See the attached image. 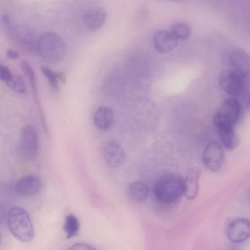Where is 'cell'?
I'll return each instance as SVG.
<instances>
[{"label": "cell", "instance_id": "obj_1", "mask_svg": "<svg viewBox=\"0 0 250 250\" xmlns=\"http://www.w3.org/2000/svg\"><path fill=\"white\" fill-rule=\"evenodd\" d=\"M37 53L42 59L49 64H57L62 62L65 55V43L57 34L48 32L39 36Z\"/></svg>", "mask_w": 250, "mask_h": 250}, {"label": "cell", "instance_id": "obj_2", "mask_svg": "<svg viewBox=\"0 0 250 250\" xmlns=\"http://www.w3.org/2000/svg\"><path fill=\"white\" fill-rule=\"evenodd\" d=\"M6 220L9 231L16 239L23 243L32 241L34 229L26 210L20 207L12 208L7 213Z\"/></svg>", "mask_w": 250, "mask_h": 250}, {"label": "cell", "instance_id": "obj_3", "mask_svg": "<svg viewBox=\"0 0 250 250\" xmlns=\"http://www.w3.org/2000/svg\"><path fill=\"white\" fill-rule=\"evenodd\" d=\"M156 198L164 203H172L184 193V181L179 176L167 175L160 177L154 186Z\"/></svg>", "mask_w": 250, "mask_h": 250}, {"label": "cell", "instance_id": "obj_4", "mask_svg": "<svg viewBox=\"0 0 250 250\" xmlns=\"http://www.w3.org/2000/svg\"><path fill=\"white\" fill-rule=\"evenodd\" d=\"M6 28L9 37L19 48L28 53H37L39 37L32 28L19 24H10Z\"/></svg>", "mask_w": 250, "mask_h": 250}, {"label": "cell", "instance_id": "obj_5", "mask_svg": "<svg viewBox=\"0 0 250 250\" xmlns=\"http://www.w3.org/2000/svg\"><path fill=\"white\" fill-rule=\"evenodd\" d=\"M241 111L239 102L233 97L226 99L214 114L213 122L215 126L227 125L234 126L238 121Z\"/></svg>", "mask_w": 250, "mask_h": 250}, {"label": "cell", "instance_id": "obj_6", "mask_svg": "<svg viewBox=\"0 0 250 250\" xmlns=\"http://www.w3.org/2000/svg\"><path fill=\"white\" fill-rule=\"evenodd\" d=\"M246 79L231 69L222 70L218 82L221 88L231 97L240 96L243 92Z\"/></svg>", "mask_w": 250, "mask_h": 250}, {"label": "cell", "instance_id": "obj_7", "mask_svg": "<svg viewBox=\"0 0 250 250\" xmlns=\"http://www.w3.org/2000/svg\"><path fill=\"white\" fill-rule=\"evenodd\" d=\"M19 146L21 154L27 159H33L38 155L39 137L33 125H26L22 127L20 135Z\"/></svg>", "mask_w": 250, "mask_h": 250}, {"label": "cell", "instance_id": "obj_8", "mask_svg": "<svg viewBox=\"0 0 250 250\" xmlns=\"http://www.w3.org/2000/svg\"><path fill=\"white\" fill-rule=\"evenodd\" d=\"M102 155L106 164L110 168L122 167L126 160V155L120 144L115 140H108L102 146Z\"/></svg>", "mask_w": 250, "mask_h": 250}, {"label": "cell", "instance_id": "obj_9", "mask_svg": "<svg viewBox=\"0 0 250 250\" xmlns=\"http://www.w3.org/2000/svg\"><path fill=\"white\" fill-rule=\"evenodd\" d=\"M224 153L221 144L217 141H212L206 146L203 153V162L210 171L216 172L222 166Z\"/></svg>", "mask_w": 250, "mask_h": 250}, {"label": "cell", "instance_id": "obj_10", "mask_svg": "<svg viewBox=\"0 0 250 250\" xmlns=\"http://www.w3.org/2000/svg\"><path fill=\"white\" fill-rule=\"evenodd\" d=\"M227 59L231 69L246 79L250 76V56L245 50L232 49L228 52Z\"/></svg>", "mask_w": 250, "mask_h": 250}, {"label": "cell", "instance_id": "obj_11", "mask_svg": "<svg viewBox=\"0 0 250 250\" xmlns=\"http://www.w3.org/2000/svg\"><path fill=\"white\" fill-rule=\"evenodd\" d=\"M227 235L234 243L243 242L250 237V220L241 218L231 221L228 226Z\"/></svg>", "mask_w": 250, "mask_h": 250}, {"label": "cell", "instance_id": "obj_12", "mask_svg": "<svg viewBox=\"0 0 250 250\" xmlns=\"http://www.w3.org/2000/svg\"><path fill=\"white\" fill-rule=\"evenodd\" d=\"M42 186L39 177L34 175H28L21 177L17 182L15 189L21 196L31 197L41 190Z\"/></svg>", "mask_w": 250, "mask_h": 250}, {"label": "cell", "instance_id": "obj_13", "mask_svg": "<svg viewBox=\"0 0 250 250\" xmlns=\"http://www.w3.org/2000/svg\"><path fill=\"white\" fill-rule=\"evenodd\" d=\"M153 41L155 49L161 54L171 52L178 45V40L169 30L157 31L154 35Z\"/></svg>", "mask_w": 250, "mask_h": 250}, {"label": "cell", "instance_id": "obj_14", "mask_svg": "<svg viewBox=\"0 0 250 250\" xmlns=\"http://www.w3.org/2000/svg\"><path fill=\"white\" fill-rule=\"evenodd\" d=\"M21 67L22 71L28 78L30 82L31 88L33 93V96L35 100L38 110L40 114L42 126L45 131H47L48 127L46 125V119L42 110L40 100L39 99L38 93L37 92L36 81L35 79V73L30 63L25 60H22L21 62Z\"/></svg>", "mask_w": 250, "mask_h": 250}, {"label": "cell", "instance_id": "obj_15", "mask_svg": "<svg viewBox=\"0 0 250 250\" xmlns=\"http://www.w3.org/2000/svg\"><path fill=\"white\" fill-rule=\"evenodd\" d=\"M114 113L113 109L107 106H101L95 111L93 122L99 129L106 130L110 128L114 122Z\"/></svg>", "mask_w": 250, "mask_h": 250}, {"label": "cell", "instance_id": "obj_16", "mask_svg": "<svg viewBox=\"0 0 250 250\" xmlns=\"http://www.w3.org/2000/svg\"><path fill=\"white\" fill-rule=\"evenodd\" d=\"M106 18V12L102 8H93L87 10L83 18L85 26L92 31L101 28L105 22Z\"/></svg>", "mask_w": 250, "mask_h": 250}, {"label": "cell", "instance_id": "obj_17", "mask_svg": "<svg viewBox=\"0 0 250 250\" xmlns=\"http://www.w3.org/2000/svg\"><path fill=\"white\" fill-rule=\"evenodd\" d=\"M215 126L219 137L225 148L232 150L237 146L239 140L234 130V126L221 125Z\"/></svg>", "mask_w": 250, "mask_h": 250}, {"label": "cell", "instance_id": "obj_18", "mask_svg": "<svg viewBox=\"0 0 250 250\" xmlns=\"http://www.w3.org/2000/svg\"><path fill=\"white\" fill-rule=\"evenodd\" d=\"M126 192L131 200L142 203L146 200L148 197L149 190L146 183L141 181H136L128 185Z\"/></svg>", "mask_w": 250, "mask_h": 250}, {"label": "cell", "instance_id": "obj_19", "mask_svg": "<svg viewBox=\"0 0 250 250\" xmlns=\"http://www.w3.org/2000/svg\"><path fill=\"white\" fill-rule=\"evenodd\" d=\"M199 172L195 169L190 170L184 181V193L188 200L196 197L199 189Z\"/></svg>", "mask_w": 250, "mask_h": 250}, {"label": "cell", "instance_id": "obj_20", "mask_svg": "<svg viewBox=\"0 0 250 250\" xmlns=\"http://www.w3.org/2000/svg\"><path fill=\"white\" fill-rule=\"evenodd\" d=\"M63 230L67 239L77 236L80 230V223L77 217L74 214L66 216L63 224Z\"/></svg>", "mask_w": 250, "mask_h": 250}, {"label": "cell", "instance_id": "obj_21", "mask_svg": "<svg viewBox=\"0 0 250 250\" xmlns=\"http://www.w3.org/2000/svg\"><path fill=\"white\" fill-rule=\"evenodd\" d=\"M169 31L178 40H185L190 37L191 30L188 24L177 22L171 25Z\"/></svg>", "mask_w": 250, "mask_h": 250}, {"label": "cell", "instance_id": "obj_22", "mask_svg": "<svg viewBox=\"0 0 250 250\" xmlns=\"http://www.w3.org/2000/svg\"><path fill=\"white\" fill-rule=\"evenodd\" d=\"M5 83L15 92L22 94L26 91L25 83L21 76H13L12 78Z\"/></svg>", "mask_w": 250, "mask_h": 250}, {"label": "cell", "instance_id": "obj_23", "mask_svg": "<svg viewBox=\"0 0 250 250\" xmlns=\"http://www.w3.org/2000/svg\"><path fill=\"white\" fill-rule=\"evenodd\" d=\"M42 73L47 79L50 86L55 91H59L58 75L47 67L42 66L41 68Z\"/></svg>", "mask_w": 250, "mask_h": 250}, {"label": "cell", "instance_id": "obj_24", "mask_svg": "<svg viewBox=\"0 0 250 250\" xmlns=\"http://www.w3.org/2000/svg\"><path fill=\"white\" fill-rule=\"evenodd\" d=\"M9 69L5 65L0 64V79L5 83L8 82L13 77Z\"/></svg>", "mask_w": 250, "mask_h": 250}, {"label": "cell", "instance_id": "obj_25", "mask_svg": "<svg viewBox=\"0 0 250 250\" xmlns=\"http://www.w3.org/2000/svg\"><path fill=\"white\" fill-rule=\"evenodd\" d=\"M95 248L92 246L84 243H79L73 244L69 248V250H94Z\"/></svg>", "mask_w": 250, "mask_h": 250}, {"label": "cell", "instance_id": "obj_26", "mask_svg": "<svg viewBox=\"0 0 250 250\" xmlns=\"http://www.w3.org/2000/svg\"><path fill=\"white\" fill-rule=\"evenodd\" d=\"M5 55L11 60H16L19 57V54L17 51L10 49L6 50Z\"/></svg>", "mask_w": 250, "mask_h": 250}, {"label": "cell", "instance_id": "obj_27", "mask_svg": "<svg viewBox=\"0 0 250 250\" xmlns=\"http://www.w3.org/2000/svg\"><path fill=\"white\" fill-rule=\"evenodd\" d=\"M247 104L248 107L250 108V92H249L247 97Z\"/></svg>", "mask_w": 250, "mask_h": 250}, {"label": "cell", "instance_id": "obj_28", "mask_svg": "<svg viewBox=\"0 0 250 250\" xmlns=\"http://www.w3.org/2000/svg\"><path fill=\"white\" fill-rule=\"evenodd\" d=\"M167 0L172 1H179V0Z\"/></svg>", "mask_w": 250, "mask_h": 250}]
</instances>
